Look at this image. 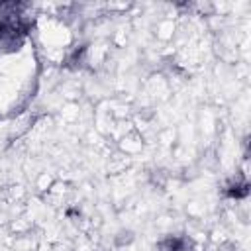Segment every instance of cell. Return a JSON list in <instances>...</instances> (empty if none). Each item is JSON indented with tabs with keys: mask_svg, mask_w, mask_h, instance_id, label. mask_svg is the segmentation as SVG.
<instances>
[{
	"mask_svg": "<svg viewBox=\"0 0 251 251\" xmlns=\"http://www.w3.org/2000/svg\"><path fill=\"white\" fill-rule=\"evenodd\" d=\"M173 33H175V24H173V20H163V22H159L157 24V37L159 39H171L173 37Z\"/></svg>",
	"mask_w": 251,
	"mask_h": 251,
	"instance_id": "1",
	"label": "cell"
},
{
	"mask_svg": "<svg viewBox=\"0 0 251 251\" xmlns=\"http://www.w3.org/2000/svg\"><path fill=\"white\" fill-rule=\"evenodd\" d=\"M35 186H37L41 192H45V190L49 192V190L55 186V180H53V176H51V175L41 173V175H39V178H37V184H35Z\"/></svg>",
	"mask_w": 251,
	"mask_h": 251,
	"instance_id": "2",
	"label": "cell"
},
{
	"mask_svg": "<svg viewBox=\"0 0 251 251\" xmlns=\"http://www.w3.org/2000/svg\"><path fill=\"white\" fill-rule=\"evenodd\" d=\"M131 241H133V235H131V231H122V233L116 237V243H118L120 247L127 245V243H131Z\"/></svg>",
	"mask_w": 251,
	"mask_h": 251,
	"instance_id": "3",
	"label": "cell"
}]
</instances>
